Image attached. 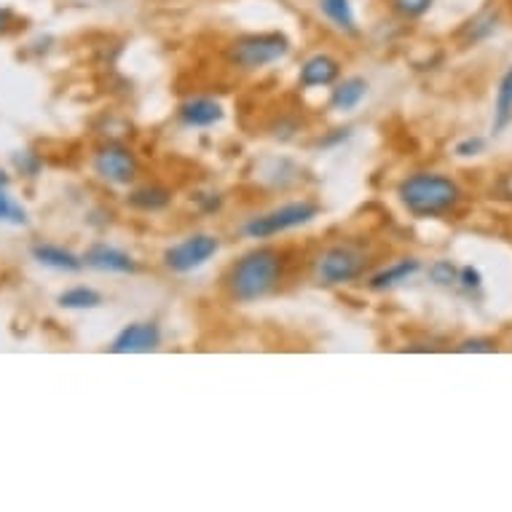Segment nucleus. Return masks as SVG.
Instances as JSON below:
<instances>
[{
  "mask_svg": "<svg viewBox=\"0 0 512 512\" xmlns=\"http://www.w3.org/2000/svg\"><path fill=\"white\" fill-rule=\"evenodd\" d=\"M285 255L274 247H255L231 266L226 277L228 293L239 303H255L271 295L282 282Z\"/></svg>",
  "mask_w": 512,
  "mask_h": 512,
  "instance_id": "1",
  "label": "nucleus"
},
{
  "mask_svg": "<svg viewBox=\"0 0 512 512\" xmlns=\"http://www.w3.org/2000/svg\"><path fill=\"white\" fill-rule=\"evenodd\" d=\"M400 202L416 218H440L445 212L456 210L462 202V188L445 175L435 172H419V175L405 177L397 188Z\"/></svg>",
  "mask_w": 512,
  "mask_h": 512,
  "instance_id": "2",
  "label": "nucleus"
},
{
  "mask_svg": "<svg viewBox=\"0 0 512 512\" xmlns=\"http://www.w3.org/2000/svg\"><path fill=\"white\" fill-rule=\"evenodd\" d=\"M287 54H290V41L285 33H277V30L239 35L228 46V62L242 70L269 68L279 59H285Z\"/></svg>",
  "mask_w": 512,
  "mask_h": 512,
  "instance_id": "3",
  "label": "nucleus"
},
{
  "mask_svg": "<svg viewBox=\"0 0 512 512\" xmlns=\"http://www.w3.org/2000/svg\"><path fill=\"white\" fill-rule=\"evenodd\" d=\"M368 266V252L357 244H333L322 252L314 266V277L319 285H346L362 277Z\"/></svg>",
  "mask_w": 512,
  "mask_h": 512,
  "instance_id": "4",
  "label": "nucleus"
},
{
  "mask_svg": "<svg viewBox=\"0 0 512 512\" xmlns=\"http://www.w3.org/2000/svg\"><path fill=\"white\" fill-rule=\"evenodd\" d=\"M319 215V207L314 202H290L277 210L255 215L244 223V234L250 239H271V236L285 234L293 228H301Z\"/></svg>",
  "mask_w": 512,
  "mask_h": 512,
  "instance_id": "5",
  "label": "nucleus"
},
{
  "mask_svg": "<svg viewBox=\"0 0 512 512\" xmlns=\"http://www.w3.org/2000/svg\"><path fill=\"white\" fill-rule=\"evenodd\" d=\"M220 239L212 234H194L183 242L172 244L164 252V266L175 274H188V271L202 269L212 255H218Z\"/></svg>",
  "mask_w": 512,
  "mask_h": 512,
  "instance_id": "6",
  "label": "nucleus"
},
{
  "mask_svg": "<svg viewBox=\"0 0 512 512\" xmlns=\"http://www.w3.org/2000/svg\"><path fill=\"white\" fill-rule=\"evenodd\" d=\"M94 172L113 185H129L137 177L135 153L124 145L110 143L94 156Z\"/></svg>",
  "mask_w": 512,
  "mask_h": 512,
  "instance_id": "7",
  "label": "nucleus"
},
{
  "mask_svg": "<svg viewBox=\"0 0 512 512\" xmlns=\"http://www.w3.org/2000/svg\"><path fill=\"white\" fill-rule=\"evenodd\" d=\"M159 344L161 330L156 322H132L118 333L110 349L116 354H145L159 349Z\"/></svg>",
  "mask_w": 512,
  "mask_h": 512,
  "instance_id": "8",
  "label": "nucleus"
},
{
  "mask_svg": "<svg viewBox=\"0 0 512 512\" xmlns=\"http://www.w3.org/2000/svg\"><path fill=\"white\" fill-rule=\"evenodd\" d=\"M84 266L97 271H108V274H135L137 263L129 252L118 250L113 244H92L84 252Z\"/></svg>",
  "mask_w": 512,
  "mask_h": 512,
  "instance_id": "9",
  "label": "nucleus"
},
{
  "mask_svg": "<svg viewBox=\"0 0 512 512\" xmlns=\"http://www.w3.org/2000/svg\"><path fill=\"white\" fill-rule=\"evenodd\" d=\"M177 116L191 129H207V126L223 121V105L218 100H210V97H191L180 105Z\"/></svg>",
  "mask_w": 512,
  "mask_h": 512,
  "instance_id": "10",
  "label": "nucleus"
},
{
  "mask_svg": "<svg viewBox=\"0 0 512 512\" xmlns=\"http://www.w3.org/2000/svg\"><path fill=\"white\" fill-rule=\"evenodd\" d=\"M341 76V65H338V59L328 57V54H314L303 62L301 68V81L303 89H319V86H333Z\"/></svg>",
  "mask_w": 512,
  "mask_h": 512,
  "instance_id": "11",
  "label": "nucleus"
},
{
  "mask_svg": "<svg viewBox=\"0 0 512 512\" xmlns=\"http://www.w3.org/2000/svg\"><path fill=\"white\" fill-rule=\"evenodd\" d=\"M319 11H322V17L328 19L330 25L336 27L338 33L360 35L352 0H319Z\"/></svg>",
  "mask_w": 512,
  "mask_h": 512,
  "instance_id": "12",
  "label": "nucleus"
},
{
  "mask_svg": "<svg viewBox=\"0 0 512 512\" xmlns=\"http://www.w3.org/2000/svg\"><path fill=\"white\" fill-rule=\"evenodd\" d=\"M421 263L416 258H403V261L392 263L387 269H381L378 274L368 279V287L370 290H389V287H397L408 282L413 274H419Z\"/></svg>",
  "mask_w": 512,
  "mask_h": 512,
  "instance_id": "13",
  "label": "nucleus"
},
{
  "mask_svg": "<svg viewBox=\"0 0 512 512\" xmlns=\"http://www.w3.org/2000/svg\"><path fill=\"white\" fill-rule=\"evenodd\" d=\"M33 258L43 266L57 271H81L84 269V258H78L65 247H57V244H35Z\"/></svg>",
  "mask_w": 512,
  "mask_h": 512,
  "instance_id": "14",
  "label": "nucleus"
},
{
  "mask_svg": "<svg viewBox=\"0 0 512 512\" xmlns=\"http://www.w3.org/2000/svg\"><path fill=\"white\" fill-rule=\"evenodd\" d=\"M365 94H368V81L365 78H346L341 84L333 89L330 94V108L333 110H341V113H349L365 100Z\"/></svg>",
  "mask_w": 512,
  "mask_h": 512,
  "instance_id": "15",
  "label": "nucleus"
},
{
  "mask_svg": "<svg viewBox=\"0 0 512 512\" xmlns=\"http://www.w3.org/2000/svg\"><path fill=\"white\" fill-rule=\"evenodd\" d=\"M169 202H172V194L161 185H143V188L129 194V204L143 212H159L169 207Z\"/></svg>",
  "mask_w": 512,
  "mask_h": 512,
  "instance_id": "16",
  "label": "nucleus"
},
{
  "mask_svg": "<svg viewBox=\"0 0 512 512\" xmlns=\"http://www.w3.org/2000/svg\"><path fill=\"white\" fill-rule=\"evenodd\" d=\"M57 301L62 309H97V306H102V295L97 290H92V287L78 285L65 290Z\"/></svg>",
  "mask_w": 512,
  "mask_h": 512,
  "instance_id": "17",
  "label": "nucleus"
},
{
  "mask_svg": "<svg viewBox=\"0 0 512 512\" xmlns=\"http://www.w3.org/2000/svg\"><path fill=\"white\" fill-rule=\"evenodd\" d=\"M496 118L494 129H504L512 121V68L507 70L496 89Z\"/></svg>",
  "mask_w": 512,
  "mask_h": 512,
  "instance_id": "18",
  "label": "nucleus"
},
{
  "mask_svg": "<svg viewBox=\"0 0 512 512\" xmlns=\"http://www.w3.org/2000/svg\"><path fill=\"white\" fill-rule=\"evenodd\" d=\"M435 0H389V6L403 19H421L432 9Z\"/></svg>",
  "mask_w": 512,
  "mask_h": 512,
  "instance_id": "19",
  "label": "nucleus"
},
{
  "mask_svg": "<svg viewBox=\"0 0 512 512\" xmlns=\"http://www.w3.org/2000/svg\"><path fill=\"white\" fill-rule=\"evenodd\" d=\"M429 279H432L435 285L448 287L454 285V282H459V269H456L451 261H435L429 266Z\"/></svg>",
  "mask_w": 512,
  "mask_h": 512,
  "instance_id": "20",
  "label": "nucleus"
},
{
  "mask_svg": "<svg viewBox=\"0 0 512 512\" xmlns=\"http://www.w3.org/2000/svg\"><path fill=\"white\" fill-rule=\"evenodd\" d=\"M0 223H17V226L27 223L25 210L6 191H0Z\"/></svg>",
  "mask_w": 512,
  "mask_h": 512,
  "instance_id": "21",
  "label": "nucleus"
},
{
  "mask_svg": "<svg viewBox=\"0 0 512 512\" xmlns=\"http://www.w3.org/2000/svg\"><path fill=\"white\" fill-rule=\"evenodd\" d=\"M499 349V341L496 338H467L459 346V352H496Z\"/></svg>",
  "mask_w": 512,
  "mask_h": 512,
  "instance_id": "22",
  "label": "nucleus"
},
{
  "mask_svg": "<svg viewBox=\"0 0 512 512\" xmlns=\"http://www.w3.org/2000/svg\"><path fill=\"white\" fill-rule=\"evenodd\" d=\"M459 282H462L467 290H478L480 282H483V277H480L478 269H472V266H464V269H459Z\"/></svg>",
  "mask_w": 512,
  "mask_h": 512,
  "instance_id": "23",
  "label": "nucleus"
},
{
  "mask_svg": "<svg viewBox=\"0 0 512 512\" xmlns=\"http://www.w3.org/2000/svg\"><path fill=\"white\" fill-rule=\"evenodd\" d=\"M483 140L480 137H470V140H462V143L456 145V156H478L483 151Z\"/></svg>",
  "mask_w": 512,
  "mask_h": 512,
  "instance_id": "24",
  "label": "nucleus"
},
{
  "mask_svg": "<svg viewBox=\"0 0 512 512\" xmlns=\"http://www.w3.org/2000/svg\"><path fill=\"white\" fill-rule=\"evenodd\" d=\"M17 17H14V11L11 9H0V35H6L14 27Z\"/></svg>",
  "mask_w": 512,
  "mask_h": 512,
  "instance_id": "25",
  "label": "nucleus"
},
{
  "mask_svg": "<svg viewBox=\"0 0 512 512\" xmlns=\"http://www.w3.org/2000/svg\"><path fill=\"white\" fill-rule=\"evenodd\" d=\"M6 185H9V175H6V172H3V169H0V191H3V188H6Z\"/></svg>",
  "mask_w": 512,
  "mask_h": 512,
  "instance_id": "26",
  "label": "nucleus"
}]
</instances>
